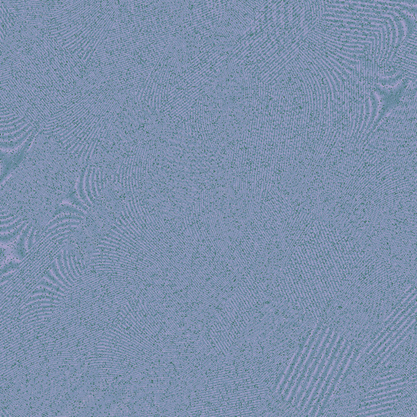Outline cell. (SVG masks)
Here are the masks:
<instances>
[{
    "label": "cell",
    "instance_id": "cell-1",
    "mask_svg": "<svg viewBox=\"0 0 417 417\" xmlns=\"http://www.w3.org/2000/svg\"><path fill=\"white\" fill-rule=\"evenodd\" d=\"M83 170L56 136L39 131L0 183V237L19 241L43 232L75 191Z\"/></svg>",
    "mask_w": 417,
    "mask_h": 417
},
{
    "label": "cell",
    "instance_id": "cell-9",
    "mask_svg": "<svg viewBox=\"0 0 417 417\" xmlns=\"http://www.w3.org/2000/svg\"><path fill=\"white\" fill-rule=\"evenodd\" d=\"M305 345L306 343H302V344L300 345V347L297 348V351H296V353H295L294 356H293V359H292V361H291L289 368L287 370L286 372L284 373L282 380L280 381V384L277 386V388H276V390L277 394H282V393L284 392V389L286 387L287 384H288V382H289V379H290L291 376H292L293 370H294L295 367L297 366L298 359L301 357L303 349L305 347Z\"/></svg>",
    "mask_w": 417,
    "mask_h": 417
},
{
    "label": "cell",
    "instance_id": "cell-2",
    "mask_svg": "<svg viewBox=\"0 0 417 417\" xmlns=\"http://www.w3.org/2000/svg\"><path fill=\"white\" fill-rule=\"evenodd\" d=\"M345 339H346L345 338V336L342 335V336H338V338L336 340V344H335L334 347L332 349V352H331L330 355H329V357H328V360L327 361V363H326L325 368H324V371H323V373H322L321 376H320V381L318 382L317 385H316V386H315L313 393H312V394H311L309 399L307 401L306 407L303 409L302 411L306 415H308V413L310 412L311 409L313 407L314 403L316 402L318 394L320 393L322 386L324 385V381H325L327 376H328V374L329 373L331 367H332V364L334 363L336 355L338 354L340 347H342L343 343H344Z\"/></svg>",
    "mask_w": 417,
    "mask_h": 417
},
{
    "label": "cell",
    "instance_id": "cell-3",
    "mask_svg": "<svg viewBox=\"0 0 417 417\" xmlns=\"http://www.w3.org/2000/svg\"><path fill=\"white\" fill-rule=\"evenodd\" d=\"M328 329V327L327 325H324L322 327L321 330H320V333L318 335L317 338H316V342L314 343L313 347H312V350L310 351L309 355L307 356L308 359H307V363H305V365H303V369L302 371H301V375L297 377V381H296L294 385H293V388H292L290 393H289V395L287 397V402H288V403H292L293 399H295V397L297 395L299 389H300V386H301V383H302L303 381L305 379L307 371L309 369V367L312 365V362H313L314 359L316 358L318 350L320 348L322 340L324 339V336H325L326 333H327Z\"/></svg>",
    "mask_w": 417,
    "mask_h": 417
},
{
    "label": "cell",
    "instance_id": "cell-7",
    "mask_svg": "<svg viewBox=\"0 0 417 417\" xmlns=\"http://www.w3.org/2000/svg\"><path fill=\"white\" fill-rule=\"evenodd\" d=\"M338 332H333L332 337H331L330 339V342L328 343V347H327V348L325 349V351H324V355L322 356V360L321 362H320V365L318 367L316 373L314 375L313 379L310 382L309 385L307 386V392L304 394L301 402L299 403L297 408H298V410H300V411H302L303 409H304V407H306L307 401L309 399L310 396H311V394H312V391H313L314 387L316 386V382H317L318 379H319L320 375H321L322 370L324 368V364H325L326 361L328 360V357H329V355H330L331 352H332V349H333L335 344H336V340L338 338Z\"/></svg>",
    "mask_w": 417,
    "mask_h": 417
},
{
    "label": "cell",
    "instance_id": "cell-11",
    "mask_svg": "<svg viewBox=\"0 0 417 417\" xmlns=\"http://www.w3.org/2000/svg\"><path fill=\"white\" fill-rule=\"evenodd\" d=\"M391 410V407H386V408L379 409L376 411H369V412L363 413V414H359L356 417H370L374 416V415H382V414H387L390 412Z\"/></svg>",
    "mask_w": 417,
    "mask_h": 417
},
{
    "label": "cell",
    "instance_id": "cell-10",
    "mask_svg": "<svg viewBox=\"0 0 417 417\" xmlns=\"http://www.w3.org/2000/svg\"><path fill=\"white\" fill-rule=\"evenodd\" d=\"M415 316H416V312L415 313L413 314L412 316L411 317L409 318L408 320L407 321L405 322L404 324L403 325L401 326L400 328L396 331V332H394V335H393L390 339H389L386 343H385L382 347H381L377 351H376V353H375V355L377 356V355H381V354L383 353L385 351H386V349L390 347V345L394 343V340H396L399 336H400L403 332H404L407 328H408L409 326L411 325V323L413 321H415Z\"/></svg>",
    "mask_w": 417,
    "mask_h": 417
},
{
    "label": "cell",
    "instance_id": "cell-4",
    "mask_svg": "<svg viewBox=\"0 0 417 417\" xmlns=\"http://www.w3.org/2000/svg\"><path fill=\"white\" fill-rule=\"evenodd\" d=\"M350 344H351L350 342L345 339L344 343H343V346L340 347L338 354L336 355V359H335L334 363H333V365H332V367H331V371H329V373L328 374V376H328V377H327L328 379H327L325 383L322 386L321 390H320V395L316 398V402L314 403L315 405H313V407H312L311 411L308 413V415H309L310 417L316 416V412H317L318 409L320 407V403H321L322 400L324 399V395H325L326 393H327L328 387L330 386L331 382H332V379H333L335 375H336L337 368H338L340 363L343 361L345 354L347 352V349H348Z\"/></svg>",
    "mask_w": 417,
    "mask_h": 417
},
{
    "label": "cell",
    "instance_id": "cell-8",
    "mask_svg": "<svg viewBox=\"0 0 417 417\" xmlns=\"http://www.w3.org/2000/svg\"><path fill=\"white\" fill-rule=\"evenodd\" d=\"M354 350H355V346H354L353 344H350L348 349H347V352L345 354L343 361L340 363V368H339L338 371H336L334 379H333L330 386L328 387V390H327L328 393H326L324 399L322 400L323 402H322L321 407H320V409H318V411L316 412V417L319 416V415L320 416V415L324 413V411H325L326 405H327V403L329 402L331 398H332V394L334 392L336 385H339V381H340V377L343 376L345 368H346V366H347L351 355L353 353Z\"/></svg>",
    "mask_w": 417,
    "mask_h": 417
},
{
    "label": "cell",
    "instance_id": "cell-5",
    "mask_svg": "<svg viewBox=\"0 0 417 417\" xmlns=\"http://www.w3.org/2000/svg\"><path fill=\"white\" fill-rule=\"evenodd\" d=\"M322 327H323V324H322V323L321 324H318L317 326H316V328H315V329H314V330L312 331V333H311V336H310L308 343H307V344L305 345V347L303 349L302 354H301V357H300V360L297 362V366H296L294 372H293V375L291 376L289 382H288V384H287L286 387L284 389V392L282 393V396L283 398H284V400L287 399V397L289 395L291 390L293 388V385H294L295 382L297 381V377H298L299 373L301 372V370L302 369L303 365H304V363H305L306 359H307V356L309 355L310 351L312 350L314 343L316 342L318 335H319L320 330H321Z\"/></svg>",
    "mask_w": 417,
    "mask_h": 417
},
{
    "label": "cell",
    "instance_id": "cell-6",
    "mask_svg": "<svg viewBox=\"0 0 417 417\" xmlns=\"http://www.w3.org/2000/svg\"><path fill=\"white\" fill-rule=\"evenodd\" d=\"M332 333H333V329H332V328H328V331H327V333H326L324 339L322 340L321 344H320V348H319L320 350H318L317 354H316V358H315V361H314L312 367H309L310 369H308V371H307L308 373H307V377L304 379L302 383H301V388L299 389L298 392H297V395L295 397L294 401L293 402V404L295 405L297 408V407H298L299 403L301 402V399H302L303 395L305 394L306 389H307V386L309 385L310 382H311L312 375L315 373V371H316L318 363H319L320 359H321L322 356L324 355L325 349L327 348L328 343L330 342Z\"/></svg>",
    "mask_w": 417,
    "mask_h": 417
}]
</instances>
